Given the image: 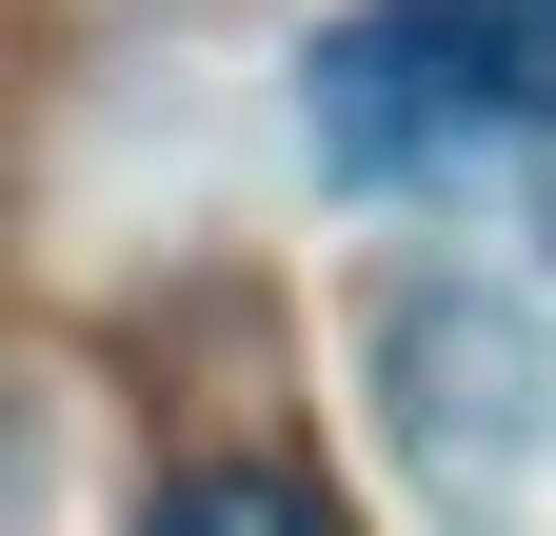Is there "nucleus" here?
<instances>
[{
	"mask_svg": "<svg viewBox=\"0 0 556 536\" xmlns=\"http://www.w3.org/2000/svg\"><path fill=\"white\" fill-rule=\"evenodd\" d=\"M299 119H318V159L358 199L477 179V159L556 140V0H358L299 60Z\"/></svg>",
	"mask_w": 556,
	"mask_h": 536,
	"instance_id": "1",
	"label": "nucleus"
},
{
	"mask_svg": "<svg viewBox=\"0 0 556 536\" xmlns=\"http://www.w3.org/2000/svg\"><path fill=\"white\" fill-rule=\"evenodd\" d=\"M179 516H318L299 457H219V477H179Z\"/></svg>",
	"mask_w": 556,
	"mask_h": 536,
	"instance_id": "2",
	"label": "nucleus"
}]
</instances>
